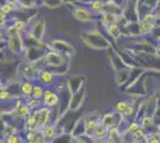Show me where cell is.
Instances as JSON below:
<instances>
[{
	"label": "cell",
	"instance_id": "cell-16",
	"mask_svg": "<svg viewBox=\"0 0 160 143\" xmlns=\"http://www.w3.org/2000/svg\"><path fill=\"white\" fill-rule=\"evenodd\" d=\"M155 24L153 23H149V21H139V30H140L141 35H148L153 31Z\"/></svg>",
	"mask_w": 160,
	"mask_h": 143
},
{
	"label": "cell",
	"instance_id": "cell-21",
	"mask_svg": "<svg viewBox=\"0 0 160 143\" xmlns=\"http://www.w3.org/2000/svg\"><path fill=\"white\" fill-rule=\"evenodd\" d=\"M44 89L42 86L40 85H35L33 86V91H32V97L33 98H36V99H41V98H43V95H44Z\"/></svg>",
	"mask_w": 160,
	"mask_h": 143
},
{
	"label": "cell",
	"instance_id": "cell-5",
	"mask_svg": "<svg viewBox=\"0 0 160 143\" xmlns=\"http://www.w3.org/2000/svg\"><path fill=\"white\" fill-rule=\"evenodd\" d=\"M46 48L27 47L25 50H24V60H25V62H27V63H37V62H42L43 61L44 55L47 53Z\"/></svg>",
	"mask_w": 160,
	"mask_h": 143
},
{
	"label": "cell",
	"instance_id": "cell-26",
	"mask_svg": "<svg viewBox=\"0 0 160 143\" xmlns=\"http://www.w3.org/2000/svg\"><path fill=\"white\" fill-rule=\"evenodd\" d=\"M99 125V123L97 122L96 119H87L86 121V132L90 130H94L97 126Z\"/></svg>",
	"mask_w": 160,
	"mask_h": 143
},
{
	"label": "cell",
	"instance_id": "cell-30",
	"mask_svg": "<svg viewBox=\"0 0 160 143\" xmlns=\"http://www.w3.org/2000/svg\"><path fill=\"white\" fill-rule=\"evenodd\" d=\"M134 136H135V138H142V137H145L146 135H145L143 130L141 129V128H139V129L134 132Z\"/></svg>",
	"mask_w": 160,
	"mask_h": 143
},
{
	"label": "cell",
	"instance_id": "cell-3",
	"mask_svg": "<svg viewBox=\"0 0 160 143\" xmlns=\"http://www.w3.org/2000/svg\"><path fill=\"white\" fill-rule=\"evenodd\" d=\"M66 57L67 56L54 50L53 48L50 47V50H48L43 57V62H44V64L49 66L50 68H58V67H61L68 62Z\"/></svg>",
	"mask_w": 160,
	"mask_h": 143
},
{
	"label": "cell",
	"instance_id": "cell-1",
	"mask_svg": "<svg viewBox=\"0 0 160 143\" xmlns=\"http://www.w3.org/2000/svg\"><path fill=\"white\" fill-rule=\"evenodd\" d=\"M81 40L93 49H108L110 47L109 41L98 30H84L81 32Z\"/></svg>",
	"mask_w": 160,
	"mask_h": 143
},
{
	"label": "cell",
	"instance_id": "cell-15",
	"mask_svg": "<svg viewBox=\"0 0 160 143\" xmlns=\"http://www.w3.org/2000/svg\"><path fill=\"white\" fill-rule=\"evenodd\" d=\"M41 134L44 140H52L56 137V126L55 125H47L41 130Z\"/></svg>",
	"mask_w": 160,
	"mask_h": 143
},
{
	"label": "cell",
	"instance_id": "cell-8",
	"mask_svg": "<svg viewBox=\"0 0 160 143\" xmlns=\"http://www.w3.org/2000/svg\"><path fill=\"white\" fill-rule=\"evenodd\" d=\"M49 45L53 48L54 50L59 51V53H61V54L67 56V57H71V56L74 55V48L72 45V43H69L68 41L61 40V38H55V40L50 42Z\"/></svg>",
	"mask_w": 160,
	"mask_h": 143
},
{
	"label": "cell",
	"instance_id": "cell-39",
	"mask_svg": "<svg viewBox=\"0 0 160 143\" xmlns=\"http://www.w3.org/2000/svg\"><path fill=\"white\" fill-rule=\"evenodd\" d=\"M149 143H160V140L158 137H154L152 140H149Z\"/></svg>",
	"mask_w": 160,
	"mask_h": 143
},
{
	"label": "cell",
	"instance_id": "cell-31",
	"mask_svg": "<svg viewBox=\"0 0 160 143\" xmlns=\"http://www.w3.org/2000/svg\"><path fill=\"white\" fill-rule=\"evenodd\" d=\"M139 128H140V126H139V124H138V123H135V122H133L132 124H130V125H129V131L134 134V132H135L136 130L139 129Z\"/></svg>",
	"mask_w": 160,
	"mask_h": 143
},
{
	"label": "cell",
	"instance_id": "cell-37",
	"mask_svg": "<svg viewBox=\"0 0 160 143\" xmlns=\"http://www.w3.org/2000/svg\"><path fill=\"white\" fill-rule=\"evenodd\" d=\"M1 40H7L6 30H2V29H0V41Z\"/></svg>",
	"mask_w": 160,
	"mask_h": 143
},
{
	"label": "cell",
	"instance_id": "cell-12",
	"mask_svg": "<svg viewBox=\"0 0 160 143\" xmlns=\"http://www.w3.org/2000/svg\"><path fill=\"white\" fill-rule=\"evenodd\" d=\"M121 17H122V16L109 13V12H103V13H100L99 21H100V24H102L103 26H108V25H110V24H113V23L118 21Z\"/></svg>",
	"mask_w": 160,
	"mask_h": 143
},
{
	"label": "cell",
	"instance_id": "cell-23",
	"mask_svg": "<svg viewBox=\"0 0 160 143\" xmlns=\"http://www.w3.org/2000/svg\"><path fill=\"white\" fill-rule=\"evenodd\" d=\"M108 136H109V141L113 142L116 138L120 137V131H118L117 128H111V129L108 131Z\"/></svg>",
	"mask_w": 160,
	"mask_h": 143
},
{
	"label": "cell",
	"instance_id": "cell-44",
	"mask_svg": "<svg viewBox=\"0 0 160 143\" xmlns=\"http://www.w3.org/2000/svg\"><path fill=\"white\" fill-rule=\"evenodd\" d=\"M132 1H134V2H138V0H132Z\"/></svg>",
	"mask_w": 160,
	"mask_h": 143
},
{
	"label": "cell",
	"instance_id": "cell-14",
	"mask_svg": "<svg viewBox=\"0 0 160 143\" xmlns=\"http://www.w3.org/2000/svg\"><path fill=\"white\" fill-rule=\"evenodd\" d=\"M54 73L50 72V70H47V69H43L40 72V75H38V79H40L41 83L46 85V86H49L52 85L54 81Z\"/></svg>",
	"mask_w": 160,
	"mask_h": 143
},
{
	"label": "cell",
	"instance_id": "cell-41",
	"mask_svg": "<svg viewBox=\"0 0 160 143\" xmlns=\"http://www.w3.org/2000/svg\"><path fill=\"white\" fill-rule=\"evenodd\" d=\"M102 143H112V142H110V141H105V142H102Z\"/></svg>",
	"mask_w": 160,
	"mask_h": 143
},
{
	"label": "cell",
	"instance_id": "cell-4",
	"mask_svg": "<svg viewBox=\"0 0 160 143\" xmlns=\"http://www.w3.org/2000/svg\"><path fill=\"white\" fill-rule=\"evenodd\" d=\"M28 32L33 36L35 38L42 41L44 32H46V21L43 18H37L36 16L28 21Z\"/></svg>",
	"mask_w": 160,
	"mask_h": 143
},
{
	"label": "cell",
	"instance_id": "cell-19",
	"mask_svg": "<svg viewBox=\"0 0 160 143\" xmlns=\"http://www.w3.org/2000/svg\"><path fill=\"white\" fill-rule=\"evenodd\" d=\"M13 98H16V95L12 94L8 89L4 86L2 88L0 89V102H10L11 99H13Z\"/></svg>",
	"mask_w": 160,
	"mask_h": 143
},
{
	"label": "cell",
	"instance_id": "cell-22",
	"mask_svg": "<svg viewBox=\"0 0 160 143\" xmlns=\"http://www.w3.org/2000/svg\"><path fill=\"white\" fill-rule=\"evenodd\" d=\"M43 5L47 7L55 8V7H59L61 5H63V1L62 0H43Z\"/></svg>",
	"mask_w": 160,
	"mask_h": 143
},
{
	"label": "cell",
	"instance_id": "cell-6",
	"mask_svg": "<svg viewBox=\"0 0 160 143\" xmlns=\"http://www.w3.org/2000/svg\"><path fill=\"white\" fill-rule=\"evenodd\" d=\"M122 17L128 23L140 21V17H139V13H138V2H134L132 0H126L124 6H123Z\"/></svg>",
	"mask_w": 160,
	"mask_h": 143
},
{
	"label": "cell",
	"instance_id": "cell-2",
	"mask_svg": "<svg viewBox=\"0 0 160 143\" xmlns=\"http://www.w3.org/2000/svg\"><path fill=\"white\" fill-rule=\"evenodd\" d=\"M71 12L73 14V17L75 19H78L79 21H82V23H87V21H96V19H99L100 14H96L93 13L90 8L87 6H85L84 4L79 6V4L77 5H73L72 8H71Z\"/></svg>",
	"mask_w": 160,
	"mask_h": 143
},
{
	"label": "cell",
	"instance_id": "cell-45",
	"mask_svg": "<svg viewBox=\"0 0 160 143\" xmlns=\"http://www.w3.org/2000/svg\"><path fill=\"white\" fill-rule=\"evenodd\" d=\"M0 11H1V5H0Z\"/></svg>",
	"mask_w": 160,
	"mask_h": 143
},
{
	"label": "cell",
	"instance_id": "cell-10",
	"mask_svg": "<svg viewBox=\"0 0 160 143\" xmlns=\"http://www.w3.org/2000/svg\"><path fill=\"white\" fill-rule=\"evenodd\" d=\"M60 102V98L59 95L56 94L54 91L52 89H46L44 92V95H43V104L44 106H48V107H55Z\"/></svg>",
	"mask_w": 160,
	"mask_h": 143
},
{
	"label": "cell",
	"instance_id": "cell-11",
	"mask_svg": "<svg viewBox=\"0 0 160 143\" xmlns=\"http://www.w3.org/2000/svg\"><path fill=\"white\" fill-rule=\"evenodd\" d=\"M84 98H85L84 92H78V91L74 92L71 97V100H69V110L75 111L77 109H79L84 102Z\"/></svg>",
	"mask_w": 160,
	"mask_h": 143
},
{
	"label": "cell",
	"instance_id": "cell-24",
	"mask_svg": "<svg viewBox=\"0 0 160 143\" xmlns=\"http://www.w3.org/2000/svg\"><path fill=\"white\" fill-rule=\"evenodd\" d=\"M25 104H27L28 106H29L31 110H36L38 106H40V99H36V98L31 97V98H29V99H28Z\"/></svg>",
	"mask_w": 160,
	"mask_h": 143
},
{
	"label": "cell",
	"instance_id": "cell-33",
	"mask_svg": "<svg viewBox=\"0 0 160 143\" xmlns=\"http://www.w3.org/2000/svg\"><path fill=\"white\" fill-rule=\"evenodd\" d=\"M134 113V107L133 106H128L127 109H126V111L123 112V115L124 116H132Z\"/></svg>",
	"mask_w": 160,
	"mask_h": 143
},
{
	"label": "cell",
	"instance_id": "cell-25",
	"mask_svg": "<svg viewBox=\"0 0 160 143\" xmlns=\"http://www.w3.org/2000/svg\"><path fill=\"white\" fill-rule=\"evenodd\" d=\"M7 25H8V16L0 11V29L6 30Z\"/></svg>",
	"mask_w": 160,
	"mask_h": 143
},
{
	"label": "cell",
	"instance_id": "cell-7",
	"mask_svg": "<svg viewBox=\"0 0 160 143\" xmlns=\"http://www.w3.org/2000/svg\"><path fill=\"white\" fill-rule=\"evenodd\" d=\"M32 116L35 117L36 123H37V129L41 131L44 126H47L49 121H50L52 110H50V107H48V106H43V107H40L38 110L33 111Z\"/></svg>",
	"mask_w": 160,
	"mask_h": 143
},
{
	"label": "cell",
	"instance_id": "cell-36",
	"mask_svg": "<svg viewBox=\"0 0 160 143\" xmlns=\"http://www.w3.org/2000/svg\"><path fill=\"white\" fill-rule=\"evenodd\" d=\"M5 48H7V40H1L0 41V53H2L5 50Z\"/></svg>",
	"mask_w": 160,
	"mask_h": 143
},
{
	"label": "cell",
	"instance_id": "cell-17",
	"mask_svg": "<svg viewBox=\"0 0 160 143\" xmlns=\"http://www.w3.org/2000/svg\"><path fill=\"white\" fill-rule=\"evenodd\" d=\"M33 91V85L30 81H25L20 83V93L24 97H29V95H32Z\"/></svg>",
	"mask_w": 160,
	"mask_h": 143
},
{
	"label": "cell",
	"instance_id": "cell-46",
	"mask_svg": "<svg viewBox=\"0 0 160 143\" xmlns=\"http://www.w3.org/2000/svg\"><path fill=\"white\" fill-rule=\"evenodd\" d=\"M28 143H30V142H28Z\"/></svg>",
	"mask_w": 160,
	"mask_h": 143
},
{
	"label": "cell",
	"instance_id": "cell-34",
	"mask_svg": "<svg viewBox=\"0 0 160 143\" xmlns=\"http://www.w3.org/2000/svg\"><path fill=\"white\" fill-rule=\"evenodd\" d=\"M158 1H159V0H146V1H145V4H147L148 6H151V7H153L154 8V7L157 6Z\"/></svg>",
	"mask_w": 160,
	"mask_h": 143
},
{
	"label": "cell",
	"instance_id": "cell-27",
	"mask_svg": "<svg viewBox=\"0 0 160 143\" xmlns=\"http://www.w3.org/2000/svg\"><path fill=\"white\" fill-rule=\"evenodd\" d=\"M5 143H22V140H20V137L17 134H13L11 136L6 137Z\"/></svg>",
	"mask_w": 160,
	"mask_h": 143
},
{
	"label": "cell",
	"instance_id": "cell-20",
	"mask_svg": "<svg viewBox=\"0 0 160 143\" xmlns=\"http://www.w3.org/2000/svg\"><path fill=\"white\" fill-rule=\"evenodd\" d=\"M16 132H17V128H16L14 125L7 124L6 128L4 129L2 134H1V137H2V138H6V137L11 136V135H13V134H16Z\"/></svg>",
	"mask_w": 160,
	"mask_h": 143
},
{
	"label": "cell",
	"instance_id": "cell-40",
	"mask_svg": "<svg viewBox=\"0 0 160 143\" xmlns=\"http://www.w3.org/2000/svg\"><path fill=\"white\" fill-rule=\"evenodd\" d=\"M4 87V85H2V82H1V80H0V89Z\"/></svg>",
	"mask_w": 160,
	"mask_h": 143
},
{
	"label": "cell",
	"instance_id": "cell-13",
	"mask_svg": "<svg viewBox=\"0 0 160 143\" xmlns=\"http://www.w3.org/2000/svg\"><path fill=\"white\" fill-rule=\"evenodd\" d=\"M14 111L19 117H29L31 115V109L28 106L27 104L22 102L20 100H18L17 104L14 105Z\"/></svg>",
	"mask_w": 160,
	"mask_h": 143
},
{
	"label": "cell",
	"instance_id": "cell-43",
	"mask_svg": "<svg viewBox=\"0 0 160 143\" xmlns=\"http://www.w3.org/2000/svg\"><path fill=\"white\" fill-rule=\"evenodd\" d=\"M136 143H145L143 141H139V142H136Z\"/></svg>",
	"mask_w": 160,
	"mask_h": 143
},
{
	"label": "cell",
	"instance_id": "cell-28",
	"mask_svg": "<svg viewBox=\"0 0 160 143\" xmlns=\"http://www.w3.org/2000/svg\"><path fill=\"white\" fill-rule=\"evenodd\" d=\"M127 107H128V104L126 102H120L116 104V111L120 112V113H123Z\"/></svg>",
	"mask_w": 160,
	"mask_h": 143
},
{
	"label": "cell",
	"instance_id": "cell-18",
	"mask_svg": "<svg viewBox=\"0 0 160 143\" xmlns=\"http://www.w3.org/2000/svg\"><path fill=\"white\" fill-rule=\"evenodd\" d=\"M108 129H109V128L105 126L104 124H99V125L93 130V137H96V138H103V137L108 134V131H109Z\"/></svg>",
	"mask_w": 160,
	"mask_h": 143
},
{
	"label": "cell",
	"instance_id": "cell-42",
	"mask_svg": "<svg viewBox=\"0 0 160 143\" xmlns=\"http://www.w3.org/2000/svg\"><path fill=\"white\" fill-rule=\"evenodd\" d=\"M0 143H5V141H2V140L0 138Z\"/></svg>",
	"mask_w": 160,
	"mask_h": 143
},
{
	"label": "cell",
	"instance_id": "cell-35",
	"mask_svg": "<svg viewBox=\"0 0 160 143\" xmlns=\"http://www.w3.org/2000/svg\"><path fill=\"white\" fill-rule=\"evenodd\" d=\"M7 123L2 119V118H0V136H1V134H2V131H4V129L6 128Z\"/></svg>",
	"mask_w": 160,
	"mask_h": 143
},
{
	"label": "cell",
	"instance_id": "cell-32",
	"mask_svg": "<svg viewBox=\"0 0 160 143\" xmlns=\"http://www.w3.org/2000/svg\"><path fill=\"white\" fill-rule=\"evenodd\" d=\"M62 1L66 5H77V4H80L82 0H62Z\"/></svg>",
	"mask_w": 160,
	"mask_h": 143
},
{
	"label": "cell",
	"instance_id": "cell-38",
	"mask_svg": "<svg viewBox=\"0 0 160 143\" xmlns=\"http://www.w3.org/2000/svg\"><path fill=\"white\" fill-rule=\"evenodd\" d=\"M71 143H85L82 140H80L79 137H73V140H71Z\"/></svg>",
	"mask_w": 160,
	"mask_h": 143
},
{
	"label": "cell",
	"instance_id": "cell-29",
	"mask_svg": "<svg viewBox=\"0 0 160 143\" xmlns=\"http://www.w3.org/2000/svg\"><path fill=\"white\" fill-rule=\"evenodd\" d=\"M152 118L151 117H143L142 118V126L143 128H147V126H149V125H152Z\"/></svg>",
	"mask_w": 160,
	"mask_h": 143
},
{
	"label": "cell",
	"instance_id": "cell-9",
	"mask_svg": "<svg viewBox=\"0 0 160 143\" xmlns=\"http://www.w3.org/2000/svg\"><path fill=\"white\" fill-rule=\"evenodd\" d=\"M7 48L13 53L14 55H18L25 50L24 41L22 34H14L11 36H7Z\"/></svg>",
	"mask_w": 160,
	"mask_h": 143
}]
</instances>
